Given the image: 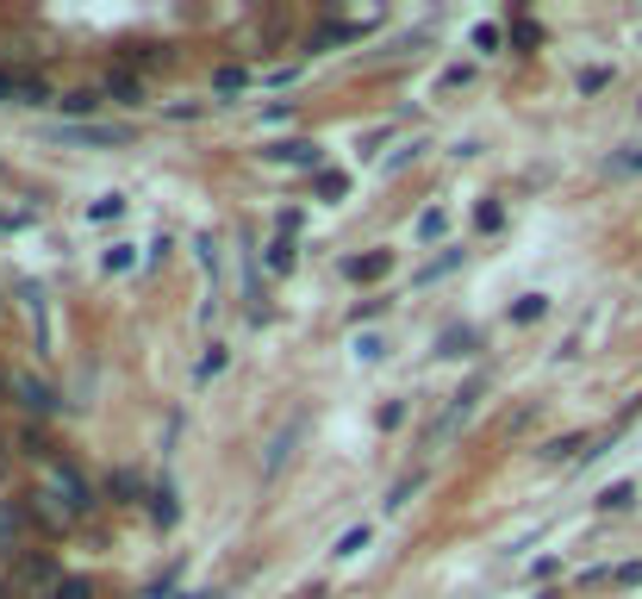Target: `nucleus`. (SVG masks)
Segmentation results:
<instances>
[{
    "label": "nucleus",
    "instance_id": "nucleus-1",
    "mask_svg": "<svg viewBox=\"0 0 642 599\" xmlns=\"http://www.w3.org/2000/svg\"><path fill=\"white\" fill-rule=\"evenodd\" d=\"M481 387H486V381L474 375L468 387H462V394H455V406H450V412H443V419H437V431H431V443H443V438H450L455 425H462V419H468V412H474V400H481Z\"/></svg>",
    "mask_w": 642,
    "mask_h": 599
},
{
    "label": "nucleus",
    "instance_id": "nucleus-2",
    "mask_svg": "<svg viewBox=\"0 0 642 599\" xmlns=\"http://www.w3.org/2000/svg\"><path fill=\"white\" fill-rule=\"evenodd\" d=\"M7 394H19V400H26L32 412H57V406H63V400L50 394V387H38L32 375H7Z\"/></svg>",
    "mask_w": 642,
    "mask_h": 599
},
{
    "label": "nucleus",
    "instance_id": "nucleus-3",
    "mask_svg": "<svg viewBox=\"0 0 642 599\" xmlns=\"http://www.w3.org/2000/svg\"><path fill=\"white\" fill-rule=\"evenodd\" d=\"M0 100H26L32 107V100H50V95H45V81L19 76V69H0Z\"/></svg>",
    "mask_w": 642,
    "mask_h": 599
},
{
    "label": "nucleus",
    "instance_id": "nucleus-4",
    "mask_svg": "<svg viewBox=\"0 0 642 599\" xmlns=\"http://www.w3.org/2000/svg\"><path fill=\"white\" fill-rule=\"evenodd\" d=\"M63 138H76V144H126L131 131H119V126H69Z\"/></svg>",
    "mask_w": 642,
    "mask_h": 599
},
{
    "label": "nucleus",
    "instance_id": "nucleus-5",
    "mask_svg": "<svg viewBox=\"0 0 642 599\" xmlns=\"http://www.w3.org/2000/svg\"><path fill=\"white\" fill-rule=\"evenodd\" d=\"M387 268H393V256H387V251H375L368 263H349V275H356V282H381Z\"/></svg>",
    "mask_w": 642,
    "mask_h": 599
},
{
    "label": "nucleus",
    "instance_id": "nucleus-6",
    "mask_svg": "<svg viewBox=\"0 0 642 599\" xmlns=\"http://www.w3.org/2000/svg\"><path fill=\"white\" fill-rule=\"evenodd\" d=\"M543 313H549V294H524V300L512 306V318H517V325H536Z\"/></svg>",
    "mask_w": 642,
    "mask_h": 599
},
{
    "label": "nucleus",
    "instance_id": "nucleus-7",
    "mask_svg": "<svg viewBox=\"0 0 642 599\" xmlns=\"http://www.w3.org/2000/svg\"><path fill=\"white\" fill-rule=\"evenodd\" d=\"M268 157L275 163H318V144H275Z\"/></svg>",
    "mask_w": 642,
    "mask_h": 599
},
{
    "label": "nucleus",
    "instance_id": "nucleus-8",
    "mask_svg": "<svg viewBox=\"0 0 642 599\" xmlns=\"http://www.w3.org/2000/svg\"><path fill=\"white\" fill-rule=\"evenodd\" d=\"M443 225H450V213H443V206H424V219H418V244L443 237Z\"/></svg>",
    "mask_w": 642,
    "mask_h": 599
},
{
    "label": "nucleus",
    "instance_id": "nucleus-9",
    "mask_svg": "<svg viewBox=\"0 0 642 599\" xmlns=\"http://www.w3.org/2000/svg\"><path fill=\"white\" fill-rule=\"evenodd\" d=\"M50 599H95V587L81 581V575H63V581L50 587Z\"/></svg>",
    "mask_w": 642,
    "mask_h": 599
},
{
    "label": "nucleus",
    "instance_id": "nucleus-10",
    "mask_svg": "<svg viewBox=\"0 0 642 599\" xmlns=\"http://www.w3.org/2000/svg\"><path fill=\"white\" fill-rule=\"evenodd\" d=\"M119 213H126V200H119V194H100L95 206H88V219L95 225H107V219H119Z\"/></svg>",
    "mask_w": 642,
    "mask_h": 599
},
{
    "label": "nucleus",
    "instance_id": "nucleus-11",
    "mask_svg": "<svg viewBox=\"0 0 642 599\" xmlns=\"http://www.w3.org/2000/svg\"><path fill=\"white\" fill-rule=\"evenodd\" d=\"M268 268H275V275H287V268H294V244H287V232L268 244Z\"/></svg>",
    "mask_w": 642,
    "mask_h": 599
},
{
    "label": "nucleus",
    "instance_id": "nucleus-12",
    "mask_svg": "<svg viewBox=\"0 0 642 599\" xmlns=\"http://www.w3.org/2000/svg\"><path fill=\"white\" fill-rule=\"evenodd\" d=\"M362 550H368V524H356V531L337 537V556H344V562H349V556H362Z\"/></svg>",
    "mask_w": 642,
    "mask_h": 599
},
{
    "label": "nucleus",
    "instance_id": "nucleus-13",
    "mask_svg": "<svg viewBox=\"0 0 642 599\" xmlns=\"http://www.w3.org/2000/svg\"><path fill=\"white\" fill-rule=\"evenodd\" d=\"M630 500H636V488H630V481H618V488H605V493H599V505H611V512H624Z\"/></svg>",
    "mask_w": 642,
    "mask_h": 599
},
{
    "label": "nucleus",
    "instance_id": "nucleus-14",
    "mask_svg": "<svg viewBox=\"0 0 642 599\" xmlns=\"http://www.w3.org/2000/svg\"><path fill=\"white\" fill-rule=\"evenodd\" d=\"M225 363H231V356H225V344H213V356H200V375H194V381H213V375H225Z\"/></svg>",
    "mask_w": 642,
    "mask_h": 599
},
{
    "label": "nucleus",
    "instance_id": "nucleus-15",
    "mask_svg": "<svg viewBox=\"0 0 642 599\" xmlns=\"http://www.w3.org/2000/svg\"><path fill=\"white\" fill-rule=\"evenodd\" d=\"M100 268H107V275H119V268H131V244H112V251L100 256Z\"/></svg>",
    "mask_w": 642,
    "mask_h": 599
},
{
    "label": "nucleus",
    "instance_id": "nucleus-16",
    "mask_svg": "<svg viewBox=\"0 0 642 599\" xmlns=\"http://www.w3.org/2000/svg\"><path fill=\"white\" fill-rule=\"evenodd\" d=\"M580 443H586V438H555V443H549V450H543V456H549V462H562V456H580Z\"/></svg>",
    "mask_w": 642,
    "mask_h": 599
},
{
    "label": "nucleus",
    "instance_id": "nucleus-17",
    "mask_svg": "<svg viewBox=\"0 0 642 599\" xmlns=\"http://www.w3.org/2000/svg\"><path fill=\"white\" fill-rule=\"evenodd\" d=\"M19 581H26V587H32V581H50V562H45V556H32V562L19 568Z\"/></svg>",
    "mask_w": 642,
    "mask_h": 599
},
{
    "label": "nucleus",
    "instance_id": "nucleus-18",
    "mask_svg": "<svg viewBox=\"0 0 642 599\" xmlns=\"http://www.w3.org/2000/svg\"><path fill=\"white\" fill-rule=\"evenodd\" d=\"M611 169H618V175H642V150H624V157H611Z\"/></svg>",
    "mask_w": 642,
    "mask_h": 599
},
{
    "label": "nucleus",
    "instance_id": "nucleus-19",
    "mask_svg": "<svg viewBox=\"0 0 642 599\" xmlns=\"http://www.w3.org/2000/svg\"><path fill=\"white\" fill-rule=\"evenodd\" d=\"M356 356H362V363H381V356H387V344H381V337H362Z\"/></svg>",
    "mask_w": 642,
    "mask_h": 599
},
{
    "label": "nucleus",
    "instance_id": "nucleus-20",
    "mask_svg": "<svg viewBox=\"0 0 642 599\" xmlns=\"http://www.w3.org/2000/svg\"><path fill=\"white\" fill-rule=\"evenodd\" d=\"M500 219H505L500 200H486V206H481V232H500Z\"/></svg>",
    "mask_w": 642,
    "mask_h": 599
},
{
    "label": "nucleus",
    "instance_id": "nucleus-21",
    "mask_svg": "<svg viewBox=\"0 0 642 599\" xmlns=\"http://www.w3.org/2000/svg\"><path fill=\"white\" fill-rule=\"evenodd\" d=\"M605 81H611V69H586V76H580V88H586V95H599Z\"/></svg>",
    "mask_w": 642,
    "mask_h": 599
},
{
    "label": "nucleus",
    "instance_id": "nucleus-22",
    "mask_svg": "<svg viewBox=\"0 0 642 599\" xmlns=\"http://www.w3.org/2000/svg\"><path fill=\"white\" fill-rule=\"evenodd\" d=\"M0 474H7V450H0Z\"/></svg>",
    "mask_w": 642,
    "mask_h": 599
},
{
    "label": "nucleus",
    "instance_id": "nucleus-23",
    "mask_svg": "<svg viewBox=\"0 0 642 599\" xmlns=\"http://www.w3.org/2000/svg\"><path fill=\"white\" fill-rule=\"evenodd\" d=\"M0 599H7V593H0Z\"/></svg>",
    "mask_w": 642,
    "mask_h": 599
},
{
    "label": "nucleus",
    "instance_id": "nucleus-24",
    "mask_svg": "<svg viewBox=\"0 0 642 599\" xmlns=\"http://www.w3.org/2000/svg\"><path fill=\"white\" fill-rule=\"evenodd\" d=\"M0 225H7V219H0Z\"/></svg>",
    "mask_w": 642,
    "mask_h": 599
}]
</instances>
